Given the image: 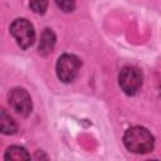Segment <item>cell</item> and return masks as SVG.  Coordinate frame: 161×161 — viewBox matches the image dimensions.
<instances>
[{
  "instance_id": "cell-9",
  "label": "cell",
  "mask_w": 161,
  "mask_h": 161,
  "mask_svg": "<svg viewBox=\"0 0 161 161\" xmlns=\"http://www.w3.org/2000/svg\"><path fill=\"white\" fill-rule=\"evenodd\" d=\"M30 9L39 15H43L48 8V0H29Z\"/></svg>"
},
{
  "instance_id": "cell-10",
  "label": "cell",
  "mask_w": 161,
  "mask_h": 161,
  "mask_svg": "<svg viewBox=\"0 0 161 161\" xmlns=\"http://www.w3.org/2000/svg\"><path fill=\"white\" fill-rule=\"evenodd\" d=\"M57 5L60 8V10L68 13V11H72L74 9V5H75V1L74 0H55Z\"/></svg>"
},
{
  "instance_id": "cell-8",
  "label": "cell",
  "mask_w": 161,
  "mask_h": 161,
  "mask_svg": "<svg viewBox=\"0 0 161 161\" xmlns=\"http://www.w3.org/2000/svg\"><path fill=\"white\" fill-rule=\"evenodd\" d=\"M4 158L5 160H13V161H20V160H29L30 155L26 152V150L24 147L11 146L6 150Z\"/></svg>"
},
{
  "instance_id": "cell-7",
  "label": "cell",
  "mask_w": 161,
  "mask_h": 161,
  "mask_svg": "<svg viewBox=\"0 0 161 161\" xmlns=\"http://www.w3.org/2000/svg\"><path fill=\"white\" fill-rule=\"evenodd\" d=\"M0 128L4 135H13L16 131V123L14 119L5 112V109L0 111Z\"/></svg>"
},
{
  "instance_id": "cell-5",
  "label": "cell",
  "mask_w": 161,
  "mask_h": 161,
  "mask_svg": "<svg viewBox=\"0 0 161 161\" xmlns=\"http://www.w3.org/2000/svg\"><path fill=\"white\" fill-rule=\"evenodd\" d=\"M9 103L11 108L21 116H28L31 112V98L29 93L23 88H14L13 91H10Z\"/></svg>"
},
{
  "instance_id": "cell-1",
  "label": "cell",
  "mask_w": 161,
  "mask_h": 161,
  "mask_svg": "<svg viewBox=\"0 0 161 161\" xmlns=\"http://www.w3.org/2000/svg\"><path fill=\"white\" fill-rule=\"evenodd\" d=\"M125 146L133 153H147L155 146V138L145 127L135 126L126 131L123 136Z\"/></svg>"
},
{
  "instance_id": "cell-4",
  "label": "cell",
  "mask_w": 161,
  "mask_h": 161,
  "mask_svg": "<svg viewBox=\"0 0 161 161\" xmlns=\"http://www.w3.org/2000/svg\"><path fill=\"white\" fill-rule=\"evenodd\" d=\"M79 68H80V60L78 57L73 54H63L59 57L57 62L58 78L64 83H69L77 77Z\"/></svg>"
},
{
  "instance_id": "cell-6",
  "label": "cell",
  "mask_w": 161,
  "mask_h": 161,
  "mask_svg": "<svg viewBox=\"0 0 161 161\" xmlns=\"http://www.w3.org/2000/svg\"><path fill=\"white\" fill-rule=\"evenodd\" d=\"M55 45V35L50 29H44L40 36L39 43V53L42 55H48Z\"/></svg>"
},
{
  "instance_id": "cell-2",
  "label": "cell",
  "mask_w": 161,
  "mask_h": 161,
  "mask_svg": "<svg viewBox=\"0 0 161 161\" xmlns=\"http://www.w3.org/2000/svg\"><path fill=\"white\" fill-rule=\"evenodd\" d=\"M10 33L15 38L18 45L23 49H26L33 45L35 40V31L33 25L26 19H16L10 26Z\"/></svg>"
},
{
  "instance_id": "cell-3",
  "label": "cell",
  "mask_w": 161,
  "mask_h": 161,
  "mask_svg": "<svg viewBox=\"0 0 161 161\" xmlns=\"http://www.w3.org/2000/svg\"><path fill=\"white\" fill-rule=\"evenodd\" d=\"M118 83L125 93L135 94L142 86V72L137 67L127 65L119 72Z\"/></svg>"
}]
</instances>
